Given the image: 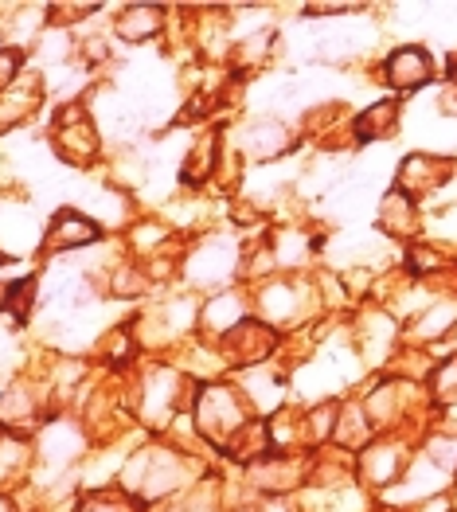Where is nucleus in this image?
<instances>
[{
  "instance_id": "aec40b11",
  "label": "nucleus",
  "mask_w": 457,
  "mask_h": 512,
  "mask_svg": "<svg viewBox=\"0 0 457 512\" xmlns=\"http://www.w3.org/2000/svg\"><path fill=\"white\" fill-rule=\"evenodd\" d=\"M32 298H36V278H20V282H12V286L4 290V301H0V309H8L12 317H28V309H32Z\"/></svg>"
},
{
  "instance_id": "423d86ee",
  "label": "nucleus",
  "mask_w": 457,
  "mask_h": 512,
  "mask_svg": "<svg viewBox=\"0 0 457 512\" xmlns=\"http://www.w3.org/2000/svg\"><path fill=\"white\" fill-rule=\"evenodd\" d=\"M223 344H227V352H231L235 364L254 368V364H262L278 348V337H274V329L266 321H247V325H239Z\"/></svg>"
},
{
  "instance_id": "f257e3e1",
  "label": "nucleus",
  "mask_w": 457,
  "mask_h": 512,
  "mask_svg": "<svg viewBox=\"0 0 457 512\" xmlns=\"http://www.w3.org/2000/svg\"><path fill=\"white\" fill-rule=\"evenodd\" d=\"M192 423H196V430H200L204 438H211L219 450H227L231 438L250 423V411L235 387L208 384V387H200V395H196V403H192Z\"/></svg>"
},
{
  "instance_id": "7ed1b4c3",
  "label": "nucleus",
  "mask_w": 457,
  "mask_h": 512,
  "mask_svg": "<svg viewBox=\"0 0 457 512\" xmlns=\"http://www.w3.org/2000/svg\"><path fill=\"white\" fill-rule=\"evenodd\" d=\"M446 172L450 161L446 157H434V153H411L403 165H399V192L403 196H422V192H434L446 184Z\"/></svg>"
},
{
  "instance_id": "4be33fe9",
  "label": "nucleus",
  "mask_w": 457,
  "mask_h": 512,
  "mask_svg": "<svg viewBox=\"0 0 457 512\" xmlns=\"http://www.w3.org/2000/svg\"><path fill=\"white\" fill-rule=\"evenodd\" d=\"M434 395L446 399V407L457 403V356L454 360H446V364L434 372Z\"/></svg>"
},
{
  "instance_id": "ddd939ff",
  "label": "nucleus",
  "mask_w": 457,
  "mask_h": 512,
  "mask_svg": "<svg viewBox=\"0 0 457 512\" xmlns=\"http://www.w3.org/2000/svg\"><path fill=\"white\" fill-rule=\"evenodd\" d=\"M290 149V129L282 122H254L243 129V153L258 157V161H270V157H282Z\"/></svg>"
},
{
  "instance_id": "6ab92c4d",
  "label": "nucleus",
  "mask_w": 457,
  "mask_h": 512,
  "mask_svg": "<svg viewBox=\"0 0 457 512\" xmlns=\"http://www.w3.org/2000/svg\"><path fill=\"white\" fill-rule=\"evenodd\" d=\"M454 325H457V301H450V305H430V309H422L415 333L418 337H446Z\"/></svg>"
},
{
  "instance_id": "412c9836",
  "label": "nucleus",
  "mask_w": 457,
  "mask_h": 512,
  "mask_svg": "<svg viewBox=\"0 0 457 512\" xmlns=\"http://www.w3.org/2000/svg\"><path fill=\"white\" fill-rule=\"evenodd\" d=\"M129 501L122 493H86L83 501L75 505V512H125Z\"/></svg>"
},
{
  "instance_id": "f03ea898",
  "label": "nucleus",
  "mask_w": 457,
  "mask_h": 512,
  "mask_svg": "<svg viewBox=\"0 0 457 512\" xmlns=\"http://www.w3.org/2000/svg\"><path fill=\"white\" fill-rule=\"evenodd\" d=\"M235 270H239V247L231 239L204 243L188 258V278L196 286H227L235 278Z\"/></svg>"
},
{
  "instance_id": "2eb2a0df",
  "label": "nucleus",
  "mask_w": 457,
  "mask_h": 512,
  "mask_svg": "<svg viewBox=\"0 0 457 512\" xmlns=\"http://www.w3.org/2000/svg\"><path fill=\"white\" fill-rule=\"evenodd\" d=\"M161 24H165V12H161V8L133 4V8H125L122 16H118L114 32H118L125 43H145V40H153V36L161 32Z\"/></svg>"
},
{
  "instance_id": "dca6fc26",
  "label": "nucleus",
  "mask_w": 457,
  "mask_h": 512,
  "mask_svg": "<svg viewBox=\"0 0 457 512\" xmlns=\"http://www.w3.org/2000/svg\"><path fill=\"white\" fill-rule=\"evenodd\" d=\"M372 434H375V427L368 423L364 407H340V411H336L333 438L340 442V446H348V450H364V446H372Z\"/></svg>"
},
{
  "instance_id": "4468645a",
  "label": "nucleus",
  "mask_w": 457,
  "mask_h": 512,
  "mask_svg": "<svg viewBox=\"0 0 457 512\" xmlns=\"http://www.w3.org/2000/svg\"><path fill=\"white\" fill-rule=\"evenodd\" d=\"M55 149H59V157L71 161V165H90V161H94V149H98V137H94V129H90V118L55 129Z\"/></svg>"
},
{
  "instance_id": "20e7f679",
  "label": "nucleus",
  "mask_w": 457,
  "mask_h": 512,
  "mask_svg": "<svg viewBox=\"0 0 457 512\" xmlns=\"http://www.w3.org/2000/svg\"><path fill=\"white\" fill-rule=\"evenodd\" d=\"M430 75H434V63H430V55H426L422 47H399V51L387 59V67H383L387 86H395L399 94L426 86Z\"/></svg>"
},
{
  "instance_id": "6e6552de",
  "label": "nucleus",
  "mask_w": 457,
  "mask_h": 512,
  "mask_svg": "<svg viewBox=\"0 0 457 512\" xmlns=\"http://www.w3.org/2000/svg\"><path fill=\"white\" fill-rule=\"evenodd\" d=\"M258 309L266 317V325H290V321H301V286L297 282H266L262 294H258Z\"/></svg>"
},
{
  "instance_id": "39448f33",
  "label": "nucleus",
  "mask_w": 457,
  "mask_h": 512,
  "mask_svg": "<svg viewBox=\"0 0 457 512\" xmlns=\"http://www.w3.org/2000/svg\"><path fill=\"white\" fill-rule=\"evenodd\" d=\"M36 243H43V231L32 212L20 204H0V247L8 255H24L36 251Z\"/></svg>"
},
{
  "instance_id": "0eeeda50",
  "label": "nucleus",
  "mask_w": 457,
  "mask_h": 512,
  "mask_svg": "<svg viewBox=\"0 0 457 512\" xmlns=\"http://www.w3.org/2000/svg\"><path fill=\"white\" fill-rule=\"evenodd\" d=\"M200 325L215 337H231L239 325H247V301L239 290H219L215 298L200 309Z\"/></svg>"
},
{
  "instance_id": "b1692460",
  "label": "nucleus",
  "mask_w": 457,
  "mask_h": 512,
  "mask_svg": "<svg viewBox=\"0 0 457 512\" xmlns=\"http://www.w3.org/2000/svg\"><path fill=\"white\" fill-rule=\"evenodd\" d=\"M450 75L457 79V55H454V63H450Z\"/></svg>"
},
{
  "instance_id": "f3484780",
  "label": "nucleus",
  "mask_w": 457,
  "mask_h": 512,
  "mask_svg": "<svg viewBox=\"0 0 457 512\" xmlns=\"http://www.w3.org/2000/svg\"><path fill=\"white\" fill-rule=\"evenodd\" d=\"M379 227L391 231V235L415 231V204H411V196H403L399 188L391 196H383V204H379Z\"/></svg>"
},
{
  "instance_id": "a211bd4d",
  "label": "nucleus",
  "mask_w": 457,
  "mask_h": 512,
  "mask_svg": "<svg viewBox=\"0 0 457 512\" xmlns=\"http://www.w3.org/2000/svg\"><path fill=\"white\" fill-rule=\"evenodd\" d=\"M395 122H399V106H395V102H375L372 110L360 114L356 137H360V141H379V137L395 133Z\"/></svg>"
},
{
  "instance_id": "1a4fd4ad",
  "label": "nucleus",
  "mask_w": 457,
  "mask_h": 512,
  "mask_svg": "<svg viewBox=\"0 0 457 512\" xmlns=\"http://www.w3.org/2000/svg\"><path fill=\"white\" fill-rule=\"evenodd\" d=\"M98 239V223L83 212H59L51 231H47V247L51 251H79V247H90Z\"/></svg>"
},
{
  "instance_id": "9d476101",
  "label": "nucleus",
  "mask_w": 457,
  "mask_h": 512,
  "mask_svg": "<svg viewBox=\"0 0 457 512\" xmlns=\"http://www.w3.org/2000/svg\"><path fill=\"white\" fill-rule=\"evenodd\" d=\"M86 450V438L79 427H71V423H63V427H47L40 438V454L43 462L51 466V470H67L79 454Z\"/></svg>"
},
{
  "instance_id": "5701e85b",
  "label": "nucleus",
  "mask_w": 457,
  "mask_h": 512,
  "mask_svg": "<svg viewBox=\"0 0 457 512\" xmlns=\"http://www.w3.org/2000/svg\"><path fill=\"white\" fill-rule=\"evenodd\" d=\"M20 75V51H0V94Z\"/></svg>"
},
{
  "instance_id": "f8f14e48",
  "label": "nucleus",
  "mask_w": 457,
  "mask_h": 512,
  "mask_svg": "<svg viewBox=\"0 0 457 512\" xmlns=\"http://www.w3.org/2000/svg\"><path fill=\"white\" fill-rule=\"evenodd\" d=\"M360 473L372 485H391L403 477V450L395 442H372L360 458Z\"/></svg>"
},
{
  "instance_id": "9b49d317",
  "label": "nucleus",
  "mask_w": 457,
  "mask_h": 512,
  "mask_svg": "<svg viewBox=\"0 0 457 512\" xmlns=\"http://www.w3.org/2000/svg\"><path fill=\"white\" fill-rule=\"evenodd\" d=\"M40 419V395L32 391V384H12L0 395V427L4 430H28Z\"/></svg>"
}]
</instances>
